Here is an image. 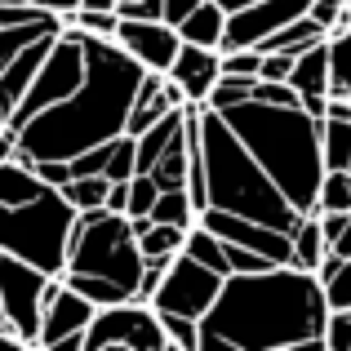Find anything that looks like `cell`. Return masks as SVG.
I'll use <instances>...</instances> for the list:
<instances>
[{
    "instance_id": "1",
    "label": "cell",
    "mask_w": 351,
    "mask_h": 351,
    "mask_svg": "<svg viewBox=\"0 0 351 351\" xmlns=\"http://www.w3.org/2000/svg\"><path fill=\"white\" fill-rule=\"evenodd\" d=\"M325 285L293 263L267 271H232L218 302L200 316V347L232 351H320L325 347Z\"/></svg>"
},
{
    "instance_id": "2",
    "label": "cell",
    "mask_w": 351,
    "mask_h": 351,
    "mask_svg": "<svg viewBox=\"0 0 351 351\" xmlns=\"http://www.w3.org/2000/svg\"><path fill=\"white\" fill-rule=\"evenodd\" d=\"M85 32V27H80ZM143 62L116 40V36L85 32V80L62 103L36 112L27 125H18V160H76L80 152L98 143H112L125 134L129 107L143 85Z\"/></svg>"
},
{
    "instance_id": "3",
    "label": "cell",
    "mask_w": 351,
    "mask_h": 351,
    "mask_svg": "<svg viewBox=\"0 0 351 351\" xmlns=\"http://www.w3.org/2000/svg\"><path fill=\"white\" fill-rule=\"evenodd\" d=\"M223 120L258 156V165L276 178V187L289 196V205L298 214H316V191L320 178H325V147H320L325 120L302 112V103L276 107V103H258V98L223 107Z\"/></svg>"
},
{
    "instance_id": "4",
    "label": "cell",
    "mask_w": 351,
    "mask_h": 351,
    "mask_svg": "<svg viewBox=\"0 0 351 351\" xmlns=\"http://www.w3.org/2000/svg\"><path fill=\"white\" fill-rule=\"evenodd\" d=\"M80 209L62 196L58 182L40 178L27 160H0V249L62 276L67 240Z\"/></svg>"
},
{
    "instance_id": "5",
    "label": "cell",
    "mask_w": 351,
    "mask_h": 351,
    "mask_svg": "<svg viewBox=\"0 0 351 351\" xmlns=\"http://www.w3.org/2000/svg\"><path fill=\"white\" fill-rule=\"evenodd\" d=\"M200 134V156H205V191L214 209H232V214L258 218V223H271L280 232L298 227V209L289 205L276 178L258 165V156L240 143V134L223 120V112L214 107H200L196 120Z\"/></svg>"
},
{
    "instance_id": "6",
    "label": "cell",
    "mask_w": 351,
    "mask_h": 351,
    "mask_svg": "<svg viewBox=\"0 0 351 351\" xmlns=\"http://www.w3.org/2000/svg\"><path fill=\"white\" fill-rule=\"evenodd\" d=\"M62 280L80 289L89 302L112 307V302L138 298V280H143V249L129 214L116 209H80L76 227L67 240V263H62Z\"/></svg>"
},
{
    "instance_id": "7",
    "label": "cell",
    "mask_w": 351,
    "mask_h": 351,
    "mask_svg": "<svg viewBox=\"0 0 351 351\" xmlns=\"http://www.w3.org/2000/svg\"><path fill=\"white\" fill-rule=\"evenodd\" d=\"M80 80H85V32H80L76 23H62L58 40L49 45V53H45V62H40V71H36V80L27 85L23 103L14 107V116H9L5 125H9V129L27 125L36 112H45V107L62 103V98H67L71 89L80 85Z\"/></svg>"
},
{
    "instance_id": "8",
    "label": "cell",
    "mask_w": 351,
    "mask_h": 351,
    "mask_svg": "<svg viewBox=\"0 0 351 351\" xmlns=\"http://www.w3.org/2000/svg\"><path fill=\"white\" fill-rule=\"evenodd\" d=\"M85 351H173L160 325V311L143 298L98 307L85 329Z\"/></svg>"
},
{
    "instance_id": "9",
    "label": "cell",
    "mask_w": 351,
    "mask_h": 351,
    "mask_svg": "<svg viewBox=\"0 0 351 351\" xmlns=\"http://www.w3.org/2000/svg\"><path fill=\"white\" fill-rule=\"evenodd\" d=\"M49 285H53V276L45 271V267L0 249V307H5V325H9V334H14L18 347H36Z\"/></svg>"
},
{
    "instance_id": "10",
    "label": "cell",
    "mask_w": 351,
    "mask_h": 351,
    "mask_svg": "<svg viewBox=\"0 0 351 351\" xmlns=\"http://www.w3.org/2000/svg\"><path fill=\"white\" fill-rule=\"evenodd\" d=\"M223 280H227L223 271L205 267L200 258H191L187 249H182V254L173 258L169 267H165L160 285H156V293H152V307H156V311H173V316L200 320V316H205V311L218 302Z\"/></svg>"
},
{
    "instance_id": "11",
    "label": "cell",
    "mask_w": 351,
    "mask_h": 351,
    "mask_svg": "<svg viewBox=\"0 0 351 351\" xmlns=\"http://www.w3.org/2000/svg\"><path fill=\"white\" fill-rule=\"evenodd\" d=\"M98 302H89L80 289H71L62 276H53L49 293H45V311H40V334L36 347L40 351H85V329L94 320Z\"/></svg>"
},
{
    "instance_id": "12",
    "label": "cell",
    "mask_w": 351,
    "mask_h": 351,
    "mask_svg": "<svg viewBox=\"0 0 351 351\" xmlns=\"http://www.w3.org/2000/svg\"><path fill=\"white\" fill-rule=\"evenodd\" d=\"M116 40L143 62L147 71H169V62L178 58L182 36L169 18H120Z\"/></svg>"
},
{
    "instance_id": "13",
    "label": "cell",
    "mask_w": 351,
    "mask_h": 351,
    "mask_svg": "<svg viewBox=\"0 0 351 351\" xmlns=\"http://www.w3.org/2000/svg\"><path fill=\"white\" fill-rule=\"evenodd\" d=\"M165 76L182 89V98H187V103H205L209 89H214L218 76H223V49H205V45L182 40L178 58L169 62V71H165Z\"/></svg>"
},
{
    "instance_id": "14",
    "label": "cell",
    "mask_w": 351,
    "mask_h": 351,
    "mask_svg": "<svg viewBox=\"0 0 351 351\" xmlns=\"http://www.w3.org/2000/svg\"><path fill=\"white\" fill-rule=\"evenodd\" d=\"M62 32V27H58ZM58 32H45V36H36L32 45H27L23 53H18L14 62H9L5 71H0V116H14V107L23 103V94H27V85L36 80V71H40V62H45V53H49V45L58 40Z\"/></svg>"
},
{
    "instance_id": "15",
    "label": "cell",
    "mask_w": 351,
    "mask_h": 351,
    "mask_svg": "<svg viewBox=\"0 0 351 351\" xmlns=\"http://www.w3.org/2000/svg\"><path fill=\"white\" fill-rule=\"evenodd\" d=\"M138 232V249H143V258H152V263H169V258L182 254V240H187V227H173V223H156V218L138 214L129 218Z\"/></svg>"
},
{
    "instance_id": "16",
    "label": "cell",
    "mask_w": 351,
    "mask_h": 351,
    "mask_svg": "<svg viewBox=\"0 0 351 351\" xmlns=\"http://www.w3.org/2000/svg\"><path fill=\"white\" fill-rule=\"evenodd\" d=\"M223 32H227V5H218V0H200V5L178 23L182 40L205 45V49H218V45H223Z\"/></svg>"
},
{
    "instance_id": "17",
    "label": "cell",
    "mask_w": 351,
    "mask_h": 351,
    "mask_svg": "<svg viewBox=\"0 0 351 351\" xmlns=\"http://www.w3.org/2000/svg\"><path fill=\"white\" fill-rule=\"evenodd\" d=\"M289 85L298 89V98L302 94H329V36H325V40H316L311 49L293 53Z\"/></svg>"
},
{
    "instance_id": "18",
    "label": "cell",
    "mask_w": 351,
    "mask_h": 351,
    "mask_svg": "<svg viewBox=\"0 0 351 351\" xmlns=\"http://www.w3.org/2000/svg\"><path fill=\"white\" fill-rule=\"evenodd\" d=\"M325 36H329V27H325V23H316V18H311V9H307V14H298L293 23H285L280 32H271L263 45H258V49H263V53H267V49L302 53V49H311L316 40H325Z\"/></svg>"
},
{
    "instance_id": "19",
    "label": "cell",
    "mask_w": 351,
    "mask_h": 351,
    "mask_svg": "<svg viewBox=\"0 0 351 351\" xmlns=\"http://www.w3.org/2000/svg\"><path fill=\"white\" fill-rule=\"evenodd\" d=\"M67 23L62 14H40V18H32V23H14V27H0V71L9 67V62L18 58V53L27 49V45L36 40V36H45V32H58V27Z\"/></svg>"
},
{
    "instance_id": "20",
    "label": "cell",
    "mask_w": 351,
    "mask_h": 351,
    "mask_svg": "<svg viewBox=\"0 0 351 351\" xmlns=\"http://www.w3.org/2000/svg\"><path fill=\"white\" fill-rule=\"evenodd\" d=\"M289 240H293V267H302V271H316V267L325 263L329 240H325V227H320V214H302L298 227L289 232Z\"/></svg>"
},
{
    "instance_id": "21",
    "label": "cell",
    "mask_w": 351,
    "mask_h": 351,
    "mask_svg": "<svg viewBox=\"0 0 351 351\" xmlns=\"http://www.w3.org/2000/svg\"><path fill=\"white\" fill-rule=\"evenodd\" d=\"M316 276H320V285H325V302L329 307H351V258L329 249L325 263L316 267Z\"/></svg>"
},
{
    "instance_id": "22",
    "label": "cell",
    "mask_w": 351,
    "mask_h": 351,
    "mask_svg": "<svg viewBox=\"0 0 351 351\" xmlns=\"http://www.w3.org/2000/svg\"><path fill=\"white\" fill-rule=\"evenodd\" d=\"M147 218H156V223H173V227H196V223H200V214H196V205H191L187 187H169V191H160Z\"/></svg>"
},
{
    "instance_id": "23",
    "label": "cell",
    "mask_w": 351,
    "mask_h": 351,
    "mask_svg": "<svg viewBox=\"0 0 351 351\" xmlns=\"http://www.w3.org/2000/svg\"><path fill=\"white\" fill-rule=\"evenodd\" d=\"M107 191H112V178H107V173H76V178L62 182V196L76 209H103Z\"/></svg>"
},
{
    "instance_id": "24",
    "label": "cell",
    "mask_w": 351,
    "mask_h": 351,
    "mask_svg": "<svg viewBox=\"0 0 351 351\" xmlns=\"http://www.w3.org/2000/svg\"><path fill=\"white\" fill-rule=\"evenodd\" d=\"M320 147H325V169H351V120H329L320 125Z\"/></svg>"
},
{
    "instance_id": "25",
    "label": "cell",
    "mask_w": 351,
    "mask_h": 351,
    "mask_svg": "<svg viewBox=\"0 0 351 351\" xmlns=\"http://www.w3.org/2000/svg\"><path fill=\"white\" fill-rule=\"evenodd\" d=\"M325 209H347L351 214V169H325L316 191V214H325Z\"/></svg>"
},
{
    "instance_id": "26",
    "label": "cell",
    "mask_w": 351,
    "mask_h": 351,
    "mask_svg": "<svg viewBox=\"0 0 351 351\" xmlns=\"http://www.w3.org/2000/svg\"><path fill=\"white\" fill-rule=\"evenodd\" d=\"M254 85H258V76H218V85L209 89V98L200 107H214V112L236 107V103H245V98H254Z\"/></svg>"
},
{
    "instance_id": "27",
    "label": "cell",
    "mask_w": 351,
    "mask_h": 351,
    "mask_svg": "<svg viewBox=\"0 0 351 351\" xmlns=\"http://www.w3.org/2000/svg\"><path fill=\"white\" fill-rule=\"evenodd\" d=\"M160 325H165V334H169V347L173 351H200V320L160 311Z\"/></svg>"
},
{
    "instance_id": "28",
    "label": "cell",
    "mask_w": 351,
    "mask_h": 351,
    "mask_svg": "<svg viewBox=\"0 0 351 351\" xmlns=\"http://www.w3.org/2000/svg\"><path fill=\"white\" fill-rule=\"evenodd\" d=\"M67 23H76V27H85V32H94V36H116V27H120V14L116 9H89V5H76L71 14H62Z\"/></svg>"
},
{
    "instance_id": "29",
    "label": "cell",
    "mask_w": 351,
    "mask_h": 351,
    "mask_svg": "<svg viewBox=\"0 0 351 351\" xmlns=\"http://www.w3.org/2000/svg\"><path fill=\"white\" fill-rule=\"evenodd\" d=\"M325 351H351V307H329V316H325Z\"/></svg>"
},
{
    "instance_id": "30",
    "label": "cell",
    "mask_w": 351,
    "mask_h": 351,
    "mask_svg": "<svg viewBox=\"0 0 351 351\" xmlns=\"http://www.w3.org/2000/svg\"><path fill=\"white\" fill-rule=\"evenodd\" d=\"M156 196H160V187H156V178H152V173H134V178H129V209H125V214H129V218L152 214Z\"/></svg>"
},
{
    "instance_id": "31",
    "label": "cell",
    "mask_w": 351,
    "mask_h": 351,
    "mask_svg": "<svg viewBox=\"0 0 351 351\" xmlns=\"http://www.w3.org/2000/svg\"><path fill=\"white\" fill-rule=\"evenodd\" d=\"M258 62H263V49H227L223 53V76H258Z\"/></svg>"
},
{
    "instance_id": "32",
    "label": "cell",
    "mask_w": 351,
    "mask_h": 351,
    "mask_svg": "<svg viewBox=\"0 0 351 351\" xmlns=\"http://www.w3.org/2000/svg\"><path fill=\"white\" fill-rule=\"evenodd\" d=\"M254 98H258V103H276V107H293V103H298V89H293L289 80H258Z\"/></svg>"
},
{
    "instance_id": "33",
    "label": "cell",
    "mask_w": 351,
    "mask_h": 351,
    "mask_svg": "<svg viewBox=\"0 0 351 351\" xmlns=\"http://www.w3.org/2000/svg\"><path fill=\"white\" fill-rule=\"evenodd\" d=\"M289 76H293V53L267 49L263 62H258V80H289Z\"/></svg>"
},
{
    "instance_id": "34",
    "label": "cell",
    "mask_w": 351,
    "mask_h": 351,
    "mask_svg": "<svg viewBox=\"0 0 351 351\" xmlns=\"http://www.w3.org/2000/svg\"><path fill=\"white\" fill-rule=\"evenodd\" d=\"M120 18H165V0H120Z\"/></svg>"
},
{
    "instance_id": "35",
    "label": "cell",
    "mask_w": 351,
    "mask_h": 351,
    "mask_svg": "<svg viewBox=\"0 0 351 351\" xmlns=\"http://www.w3.org/2000/svg\"><path fill=\"white\" fill-rule=\"evenodd\" d=\"M49 14L45 5H0V27H14V23H32V18Z\"/></svg>"
},
{
    "instance_id": "36",
    "label": "cell",
    "mask_w": 351,
    "mask_h": 351,
    "mask_svg": "<svg viewBox=\"0 0 351 351\" xmlns=\"http://www.w3.org/2000/svg\"><path fill=\"white\" fill-rule=\"evenodd\" d=\"M347 5H351V0H311V18H316V23H325L329 32H334V23L343 18Z\"/></svg>"
},
{
    "instance_id": "37",
    "label": "cell",
    "mask_w": 351,
    "mask_h": 351,
    "mask_svg": "<svg viewBox=\"0 0 351 351\" xmlns=\"http://www.w3.org/2000/svg\"><path fill=\"white\" fill-rule=\"evenodd\" d=\"M196 5H200V0H165V18H169V23L178 27L182 18H187L191 9H196Z\"/></svg>"
},
{
    "instance_id": "38",
    "label": "cell",
    "mask_w": 351,
    "mask_h": 351,
    "mask_svg": "<svg viewBox=\"0 0 351 351\" xmlns=\"http://www.w3.org/2000/svg\"><path fill=\"white\" fill-rule=\"evenodd\" d=\"M107 209H116V214H125V209H129V178L125 182H112V191H107Z\"/></svg>"
},
{
    "instance_id": "39",
    "label": "cell",
    "mask_w": 351,
    "mask_h": 351,
    "mask_svg": "<svg viewBox=\"0 0 351 351\" xmlns=\"http://www.w3.org/2000/svg\"><path fill=\"white\" fill-rule=\"evenodd\" d=\"M329 249H334V254H343V258H351V214H347L343 232H338V240H334V245H329Z\"/></svg>"
},
{
    "instance_id": "40",
    "label": "cell",
    "mask_w": 351,
    "mask_h": 351,
    "mask_svg": "<svg viewBox=\"0 0 351 351\" xmlns=\"http://www.w3.org/2000/svg\"><path fill=\"white\" fill-rule=\"evenodd\" d=\"M80 0H45V9H53V14H71Z\"/></svg>"
},
{
    "instance_id": "41",
    "label": "cell",
    "mask_w": 351,
    "mask_h": 351,
    "mask_svg": "<svg viewBox=\"0 0 351 351\" xmlns=\"http://www.w3.org/2000/svg\"><path fill=\"white\" fill-rule=\"evenodd\" d=\"M0 338H5L9 347H18V343H14V334H9V325H5V307H0Z\"/></svg>"
},
{
    "instance_id": "42",
    "label": "cell",
    "mask_w": 351,
    "mask_h": 351,
    "mask_svg": "<svg viewBox=\"0 0 351 351\" xmlns=\"http://www.w3.org/2000/svg\"><path fill=\"white\" fill-rule=\"evenodd\" d=\"M218 5H227V9H240V5H249V0H218Z\"/></svg>"
},
{
    "instance_id": "43",
    "label": "cell",
    "mask_w": 351,
    "mask_h": 351,
    "mask_svg": "<svg viewBox=\"0 0 351 351\" xmlns=\"http://www.w3.org/2000/svg\"><path fill=\"white\" fill-rule=\"evenodd\" d=\"M0 5H32V0H0Z\"/></svg>"
},
{
    "instance_id": "44",
    "label": "cell",
    "mask_w": 351,
    "mask_h": 351,
    "mask_svg": "<svg viewBox=\"0 0 351 351\" xmlns=\"http://www.w3.org/2000/svg\"><path fill=\"white\" fill-rule=\"evenodd\" d=\"M32 5H45V0H32Z\"/></svg>"
},
{
    "instance_id": "45",
    "label": "cell",
    "mask_w": 351,
    "mask_h": 351,
    "mask_svg": "<svg viewBox=\"0 0 351 351\" xmlns=\"http://www.w3.org/2000/svg\"><path fill=\"white\" fill-rule=\"evenodd\" d=\"M0 343H5V338H0ZM5 347H9V343H5Z\"/></svg>"
}]
</instances>
